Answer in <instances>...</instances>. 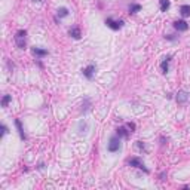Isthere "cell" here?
I'll return each mask as SVG.
<instances>
[{
  "instance_id": "obj_1",
  "label": "cell",
  "mask_w": 190,
  "mask_h": 190,
  "mask_svg": "<svg viewBox=\"0 0 190 190\" xmlns=\"http://www.w3.org/2000/svg\"><path fill=\"white\" fill-rule=\"evenodd\" d=\"M25 36H27V31L25 30H19L16 34H15V43L19 49H25Z\"/></svg>"
},
{
  "instance_id": "obj_2",
  "label": "cell",
  "mask_w": 190,
  "mask_h": 190,
  "mask_svg": "<svg viewBox=\"0 0 190 190\" xmlns=\"http://www.w3.org/2000/svg\"><path fill=\"white\" fill-rule=\"evenodd\" d=\"M119 149H120V137L114 135V137L110 138V141H109V144H107V150L112 152V153H114V152H117Z\"/></svg>"
},
{
  "instance_id": "obj_3",
  "label": "cell",
  "mask_w": 190,
  "mask_h": 190,
  "mask_svg": "<svg viewBox=\"0 0 190 190\" xmlns=\"http://www.w3.org/2000/svg\"><path fill=\"white\" fill-rule=\"evenodd\" d=\"M128 165H129V167H132V168H138V169H143L146 174L149 172V169L144 167V164H143V161H141L140 158H131V159L128 161Z\"/></svg>"
},
{
  "instance_id": "obj_4",
  "label": "cell",
  "mask_w": 190,
  "mask_h": 190,
  "mask_svg": "<svg viewBox=\"0 0 190 190\" xmlns=\"http://www.w3.org/2000/svg\"><path fill=\"white\" fill-rule=\"evenodd\" d=\"M106 24H107V27H110V28H112V30H114V31L123 27V21H122V19L114 21L113 18H107V19H106Z\"/></svg>"
},
{
  "instance_id": "obj_5",
  "label": "cell",
  "mask_w": 190,
  "mask_h": 190,
  "mask_svg": "<svg viewBox=\"0 0 190 190\" xmlns=\"http://www.w3.org/2000/svg\"><path fill=\"white\" fill-rule=\"evenodd\" d=\"M189 92H186V91H178V94H177V97H175V100H177V103L178 104H186L187 101H189Z\"/></svg>"
},
{
  "instance_id": "obj_6",
  "label": "cell",
  "mask_w": 190,
  "mask_h": 190,
  "mask_svg": "<svg viewBox=\"0 0 190 190\" xmlns=\"http://www.w3.org/2000/svg\"><path fill=\"white\" fill-rule=\"evenodd\" d=\"M82 73H83V76L86 77V79H92L94 77V73H95V64H89L86 68H83L82 70Z\"/></svg>"
},
{
  "instance_id": "obj_7",
  "label": "cell",
  "mask_w": 190,
  "mask_h": 190,
  "mask_svg": "<svg viewBox=\"0 0 190 190\" xmlns=\"http://www.w3.org/2000/svg\"><path fill=\"white\" fill-rule=\"evenodd\" d=\"M172 25H174V28H175V30H178V31H186V30L189 28V24H187V22H186L184 19L175 21V22H174Z\"/></svg>"
},
{
  "instance_id": "obj_8",
  "label": "cell",
  "mask_w": 190,
  "mask_h": 190,
  "mask_svg": "<svg viewBox=\"0 0 190 190\" xmlns=\"http://www.w3.org/2000/svg\"><path fill=\"white\" fill-rule=\"evenodd\" d=\"M169 61H171V56L168 55V56L162 61V64H161V70H162L164 74H167V73L169 71Z\"/></svg>"
},
{
  "instance_id": "obj_9",
  "label": "cell",
  "mask_w": 190,
  "mask_h": 190,
  "mask_svg": "<svg viewBox=\"0 0 190 190\" xmlns=\"http://www.w3.org/2000/svg\"><path fill=\"white\" fill-rule=\"evenodd\" d=\"M15 126H16V129H18V134H19V137H21L22 140H27V137H25V132H24V128H22V125H21V120H19V119H15Z\"/></svg>"
},
{
  "instance_id": "obj_10",
  "label": "cell",
  "mask_w": 190,
  "mask_h": 190,
  "mask_svg": "<svg viewBox=\"0 0 190 190\" xmlns=\"http://www.w3.org/2000/svg\"><path fill=\"white\" fill-rule=\"evenodd\" d=\"M88 129H89L88 122H86V120H80V122H79V134H86Z\"/></svg>"
},
{
  "instance_id": "obj_11",
  "label": "cell",
  "mask_w": 190,
  "mask_h": 190,
  "mask_svg": "<svg viewBox=\"0 0 190 190\" xmlns=\"http://www.w3.org/2000/svg\"><path fill=\"white\" fill-rule=\"evenodd\" d=\"M180 13L181 16H190V4H181L180 6Z\"/></svg>"
},
{
  "instance_id": "obj_12",
  "label": "cell",
  "mask_w": 190,
  "mask_h": 190,
  "mask_svg": "<svg viewBox=\"0 0 190 190\" xmlns=\"http://www.w3.org/2000/svg\"><path fill=\"white\" fill-rule=\"evenodd\" d=\"M70 36L74 37V39H80V36H82L80 28H79V27H71V28H70Z\"/></svg>"
},
{
  "instance_id": "obj_13",
  "label": "cell",
  "mask_w": 190,
  "mask_h": 190,
  "mask_svg": "<svg viewBox=\"0 0 190 190\" xmlns=\"http://www.w3.org/2000/svg\"><path fill=\"white\" fill-rule=\"evenodd\" d=\"M89 109H91V100H89V98H85V101H83V104H82L80 112L85 114V113H88V112H89Z\"/></svg>"
},
{
  "instance_id": "obj_14",
  "label": "cell",
  "mask_w": 190,
  "mask_h": 190,
  "mask_svg": "<svg viewBox=\"0 0 190 190\" xmlns=\"http://www.w3.org/2000/svg\"><path fill=\"white\" fill-rule=\"evenodd\" d=\"M33 55H36V56H45V55H48V51L46 49H42V48H33Z\"/></svg>"
},
{
  "instance_id": "obj_15",
  "label": "cell",
  "mask_w": 190,
  "mask_h": 190,
  "mask_svg": "<svg viewBox=\"0 0 190 190\" xmlns=\"http://www.w3.org/2000/svg\"><path fill=\"white\" fill-rule=\"evenodd\" d=\"M116 134H117V137H120V138H128V135H129V132L126 131V128H117V131H116Z\"/></svg>"
},
{
  "instance_id": "obj_16",
  "label": "cell",
  "mask_w": 190,
  "mask_h": 190,
  "mask_svg": "<svg viewBox=\"0 0 190 190\" xmlns=\"http://www.w3.org/2000/svg\"><path fill=\"white\" fill-rule=\"evenodd\" d=\"M141 10V6L140 4H137V3H132L131 6H129V13H137V12H140Z\"/></svg>"
},
{
  "instance_id": "obj_17",
  "label": "cell",
  "mask_w": 190,
  "mask_h": 190,
  "mask_svg": "<svg viewBox=\"0 0 190 190\" xmlns=\"http://www.w3.org/2000/svg\"><path fill=\"white\" fill-rule=\"evenodd\" d=\"M56 13H58L59 18H65V16H68V9H67V7H59V9L56 10Z\"/></svg>"
},
{
  "instance_id": "obj_18",
  "label": "cell",
  "mask_w": 190,
  "mask_h": 190,
  "mask_svg": "<svg viewBox=\"0 0 190 190\" xmlns=\"http://www.w3.org/2000/svg\"><path fill=\"white\" fill-rule=\"evenodd\" d=\"M159 3H161V10L162 12H167L169 9V0H159Z\"/></svg>"
},
{
  "instance_id": "obj_19",
  "label": "cell",
  "mask_w": 190,
  "mask_h": 190,
  "mask_svg": "<svg viewBox=\"0 0 190 190\" xmlns=\"http://www.w3.org/2000/svg\"><path fill=\"white\" fill-rule=\"evenodd\" d=\"M12 101V97L10 95H4L3 100H1V107H7V104Z\"/></svg>"
},
{
  "instance_id": "obj_20",
  "label": "cell",
  "mask_w": 190,
  "mask_h": 190,
  "mask_svg": "<svg viewBox=\"0 0 190 190\" xmlns=\"http://www.w3.org/2000/svg\"><path fill=\"white\" fill-rule=\"evenodd\" d=\"M137 147H138L140 150L146 152V146H144V143H143V141H137Z\"/></svg>"
},
{
  "instance_id": "obj_21",
  "label": "cell",
  "mask_w": 190,
  "mask_h": 190,
  "mask_svg": "<svg viewBox=\"0 0 190 190\" xmlns=\"http://www.w3.org/2000/svg\"><path fill=\"white\" fill-rule=\"evenodd\" d=\"M165 39H167V40H171V42L177 40V37H175L174 34H167V36H165Z\"/></svg>"
},
{
  "instance_id": "obj_22",
  "label": "cell",
  "mask_w": 190,
  "mask_h": 190,
  "mask_svg": "<svg viewBox=\"0 0 190 190\" xmlns=\"http://www.w3.org/2000/svg\"><path fill=\"white\" fill-rule=\"evenodd\" d=\"M126 126H128V128L131 129V132H132V131H135V123H132V122H129V123H126Z\"/></svg>"
},
{
  "instance_id": "obj_23",
  "label": "cell",
  "mask_w": 190,
  "mask_h": 190,
  "mask_svg": "<svg viewBox=\"0 0 190 190\" xmlns=\"http://www.w3.org/2000/svg\"><path fill=\"white\" fill-rule=\"evenodd\" d=\"M4 134H7V128H6V125H1V137Z\"/></svg>"
},
{
  "instance_id": "obj_24",
  "label": "cell",
  "mask_w": 190,
  "mask_h": 190,
  "mask_svg": "<svg viewBox=\"0 0 190 190\" xmlns=\"http://www.w3.org/2000/svg\"><path fill=\"white\" fill-rule=\"evenodd\" d=\"M33 1H40V0H33Z\"/></svg>"
}]
</instances>
